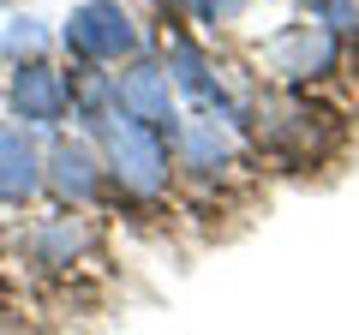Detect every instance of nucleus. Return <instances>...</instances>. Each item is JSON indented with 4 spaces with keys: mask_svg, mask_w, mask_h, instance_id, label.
Wrapping results in <instances>:
<instances>
[{
    "mask_svg": "<svg viewBox=\"0 0 359 335\" xmlns=\"http://www.w3.org/2000/svg\"><path fill=\"white\" fill-rule=\"evenodd\" d=\"M42 192V156L25 126H0V204H30Z\"/></svg>",
    "mask_w": 359,
    "mask_h": 335,
    "instance_id": "nucleus-1",
    "label": "nucleus"
},
{
    "mask_svg": "<svg viewBox=\"0 0 359 335\" xmlns=\"http://www.w3.org/2000/svg\"><path fill=\"white\" fill-rule=\"evenodd\" d=\"M13 114L25 120V126H54V120L66 114V84L36 60L18 66L13 72Z\"/></svg>",
    "mask_w": 359,
    "mask_h": 335,
    "instance_id": "nucleus-2",
    "label": "nucleus"
},
{
    "mask_svg": "<svg viewBox=\"0 0 359 335\" xmlns=\"http://www.w3.org/2000/svg\"><path fill=\"white\" fill-rule=\"evenodd\" d=\"M126 18H114L108 13V6H90V13H78L72 18V30H66V42H72V48H84V54H114L120 42H126Z\"/></svg>",
    "mask_w": 359,
    "mask_h": 335,
    "instance_id": "nucleus-3",
    "label": "nucleus"
},
{
    "mask_svg": "<svg viewBox=\"0 0 359 335\" xmlns=\"http://www.w3.org/2000/svg\"><path fill=\"white\" fill-rule=\"evenodd\" d=\"M54 186H60L66 198H84L90 192V156L72 150V144H60V150H54Z\"/></svg>",
    "mask_w": 359,
    "mask_h": 335,
    "instance_id": "nucleus-4",
    "label": "nucleus"
},
{
    "mask_svg": "<svg viewBox=\"0 0 359 335\" xmlns=\"http://www.w3.org/2000/svg\"><path fill=\"white\" fill-rule=\"evenodd\" d=\"M0 245H6V233H0Z\"/></svg>",
    "mask_w": 359,
    "mask_h": 335,
    "instance_id": "nucleus-5",
    "label": "nucleus"
}]
</instances>
